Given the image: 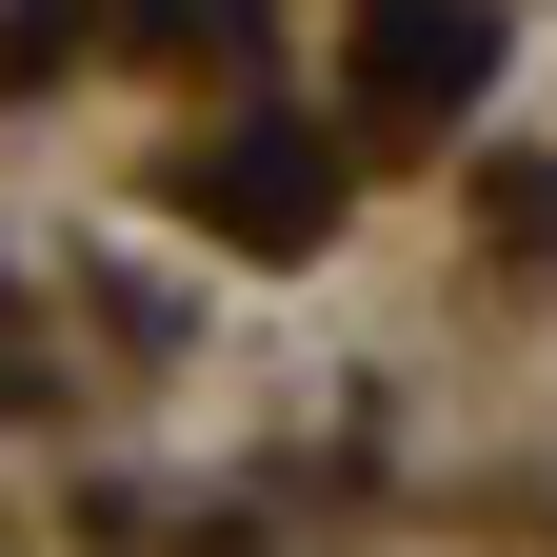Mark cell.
<instances>
[{
  "label": "cell",
  "mask_w": 557,
  "mask_h": 557,
  "mask_svg": "<svg viewBox=\"0 0 557 557\" xmlns=\"http://www.w3.org/2000/svg\"><path fill=\"white\" fill-rule=\"evenodd\" d=\"M379 81H398V100H438V81H478V21H438V0H398V21H379Z\"/></svg>",
  "instance_id": "cell-1"
},
{
  "label": "cell",
  "mask_w": 557,
  "mask_h": 557,
  "mask_svg": "<svg viewBox=\"0 0 557 557\" xmlns=\"http://www.w3.org/2000/svg\"><path fill=\"white\" fill-rule=\"evenodd\" d=\"M220 220H259V239H299V220H319V160H278V139H259V160H220Z\"/></svg>",
  "instance_id": "cell-2"
}]
</instances>
